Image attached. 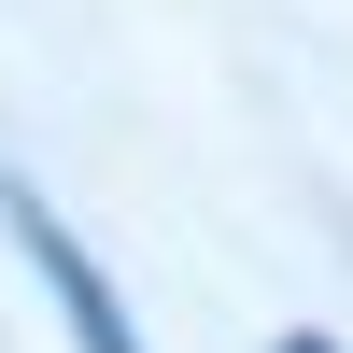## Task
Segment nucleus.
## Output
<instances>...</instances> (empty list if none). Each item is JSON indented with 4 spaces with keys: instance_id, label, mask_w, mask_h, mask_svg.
Masks as SVG:
<instances>
[{
    "instance_id": "1",
    "label": "nucleus",
    "mask_w": 353,
    "mask_h": 353,
    "mask_svg": "<svg viewBox=\"0 0 353 353\" xmlns=\"http://www.w3.org/2000/svg\"><path fill=\"white\" fill-rule=\"evenodd\" d=\"M0 212H14V254L43 269V297L71 311V339H85V353H141V339H128V297H113V269H99V254H85L71 226L43 212V198H28V184H0Z\"/></svg>"
},
{
    "instance_id": "2",
    "label": "nucleus",
    "mask_w": 353,
    "mask_h": 353,
    "mask_svg": "<svg viewBox=\"0 0 353 353\" xmlns=\"http://www.w3.org/2000/svg\"><path fill=\"white\" fill-rule=\"evenodd\" d=\"M283 353H325V339H283Z\"/></svg>"
}]
</instances>
